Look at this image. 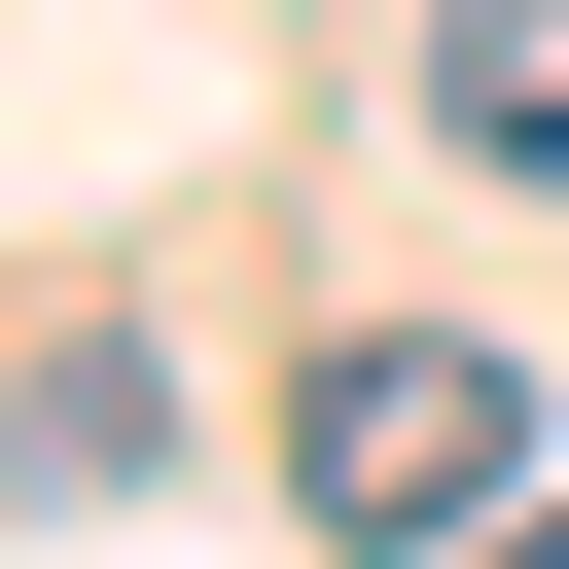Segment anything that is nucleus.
Wrapping results in <instances>:
<instances>
[{
    "label": "nucleus",
    "instance_id": "f257e3e1",
    "mask_svg": "<svg viewBox=\"0 0 569 569\" xmlns=\"http://www.w3.org/2000/svg\"><path fill=\"white\" fill-rule=\"evenodd\" d=\"M498 462H533V427H498V356H462V320H356V356L284 391V498H320L356 569H427V533H498Z\"/></svg>",
    "mask_w": 569,
    "mask_h": 569
},
{
    "label": "nucleus",
    "instance_id": "f03ea898",
    "mask_svg": "<svg viewBox=\"0 0 569 569\" xmlns=\"http://www.w3.org/2000/svg\"><path fill=\"white\" fill-rule=\"evenodd\" d=\"M427 142H462V178H569V0H462V36H427Z\"/></svg>",
    "mask_w": 569,
    "mask_h": 569
},
{
    "label": "nucleus",
    "instance_id": "7ed1b4c3",
    "mask_svg": "<svg viewBox=\"0 0 569 569\" xmlns=\"http://www.w3.org/2000/svg\"><path fill=\"white\" fill-rule=\"evenodd\" d=\"M498 569H569V498H498Z\"/></svg>",
    "mask_w": 569,
    "mask_h": 569
}]
</instances>
